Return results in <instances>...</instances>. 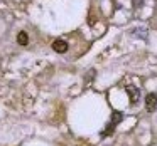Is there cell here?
<instances>
[{
	"mask_svg": "<svg viewBox=\"0 0 157 146\" xmlns=\"http://www.w3.org/2000/svg\"><path fill=\"white\" fill-rule=\"evenodd\" d=\"M122 119H123V114L120 111H115L112 114V123L113 124H118V123H122Z\"/></svg>",
	"mask_w": 157,
	"mask_h": 146,
	"instance_id": "5",
	"label": "cell"
},
{
	"mask_svg": "<svg viewBox=\"0 0 157 146\" xmlns=\"http://www.w3.org/2000/svg\"><path fill=\"white\" fill-rule=\"evenodd\" d=\"M145 109L149 112H154L157 109V94L155 92H150L145 96Z\"/></svg>",
	"mask_w": 157,
	"mask_h": 146,
	"instance_id": "1",
	"label": "cell"
},
{
	"mask_svg": "<svg viewBox=\"0 0 157 146\" xmlns=\"http://www.w3.org/2000/svg\"><path fill=\"white\" fill-rule=\"evenodd\" d=\"M17 42H19L21 45H27V44H29V35H27V32H24V30L19 32V35H17Z\"/></svg>",
	"mask_w": 157,
	"mask_h": 146,
	"instance_id": "4",
	"label": "cell"
},
{
	"mask_svg": "<svg viewBox=\"0 0 157 146\" xmlns=\"http://www.w3.org/2000/svg\"><path fill=\"white\" fill-rule=\"evenodd\" d=\"M133 4H135V7H139V5L142 4V0H133Z\"/></svg>",
	"mask_w": 157,
	"mask_h": 146,
	"instance_id": "8",
	"label": "cell"
},
{
	"mask_svg": "<svg viewBox=\"0 0 157 146\" xmlns=\"http://www.w3.org/2000/svg\"><path fill=\"white\" fill-rule=\"evenodd\" d=\"M52 49H54L58 54H64V52H68V42L63 41V39H56V41L52 42Z\"/></svg>",
	"mask_w": 157,
	"mask_h": 146,
	"instance_id": "2",
	"label": "cell"
},
{
	"mask_svg": "<svg viewBox=\"0 0 157 146\" xmlns=\"http://www.w3.org/2000/svg\"><path fill=\"white\" fill-rule=\"evenodd\" d=\"M115 126H117V124H113V123H112V121H110V124H108V126H106V129H105V131H103V133H101V136H103V138H106V136H110V134H113V129H115Z\"/></svg>",
	"mask_w": 157,
	"mask_h": 146,
	"instance_id": "6",
	"label": "cell"
},
{
	"mask_svg": "<svg viewBox=\"0 0 157 146\" xmlns=\"http://www.w3.org/2000/svg\"><path fill=\"white\" fill-rule=\"evenodd\" d=\"M132 34H139L137 37L145 39V37H147V29H133V30H132Z\"/></svg>",
	"mask_w": 157,
	"mask_h": 146,
	"instance_id": "7",
	"label": "cell"
},
{
	"mask_svg": "<svg viewBox=\"0 0 157 146\" xmlns=\"http://www.w3.org/2000/svg\"><path fill=\"white\" fill-rule=\"evenodd\" d=\"M127 94H128V98H130V102H132V104H137V102H139L140 91L135 87V86H127Z\"/></svg>",
	"mask_w": 157,
	"mask_h": 146,
	"instance_id": "3",
	"label": "cell"
}]
</instances>
